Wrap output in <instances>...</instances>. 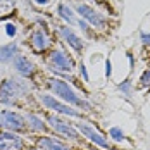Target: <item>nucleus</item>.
I'll return each mask as SVG.
<instances>
[{
    "label": "nucleus",
    "instance_id": "1",
    "mask_svg": "<svg viewBox=\"0 0 150 150\" xmlns=\"http://www.w3.org/2000/svg\"><path fill=\"white\" fill-rule=\"evenodd\" d=\"M23 91H26V85H23L19 79H7L0 85V102L12 104Z\"/></svg>",
    "mask_w": 150,
    "mask_h": 150
},
{
    "label": "nucleus",
    "instance_id": "2",
    "mask_svg": "<svg viewBox=\"0 0 150 150\" xmlns=\"http://www.w3.org/2000/svg\"><path fill=\"white\" fill-rule=\"evenodd\" d=\"M50 88L54 90L55 95H59L60 98H64V100H67L69 104H74V105H85V107H88V105L85 104L83 100H79L78 97L74 95V91L71 90L69 86H67V83H64V81H60V79H50Z\"/></svg>",
    "mask_w": 150,
    "mask_h": 150
},
{
    "label": "nucleus",
    "instance_id": "3",
    "mask_svg": "<svg viewBox=\"0 0 150 150\" xmlns=\"http://www.w3.org/2000/svg\"><path fill=\"white\" fill-rule=\"evenodd\" d=\"M76 11H78V14L83 16L85 19H88L93 26H97V28H104L105 26V19L102 17L100 14H97L91 7L88 5H85V4H78L76 5Z\"/></svg>",
    "mask_w": 150,
    "mask_h": 150
},
{
    "label": "nucleus",
    "instance_id": "4",
    "mask_svg": "<svg viewBox=\"0 0 150 150\" xmlns=\"http://www.w3.org/2000/svg\"><path fill=\"white\" fill-rule=\"evenodd\" d=\"M48 122H50V126H52L57 133H60V135L67 136V138H78L76 129L69 124V122H64L62 119L55 117V116H50V117H48Z\"/></svg>",
    "mask_w": 150,
    "mask_h": 150
},
{
    "label": "nucleus",
    "instance_id": "5",
    "mask_svg": "<svg viewBox=\"0 0 150 150\" xmlns=\"http://www.w3.org/2000/svg\"><path fill=\"white\" fill-rule=\"evenodd\" d=\"M0 150H23V142L12 133H0Z\"/></svg>",
    "mask_w": 150,
    "mask_h": 150
},
{
    "label": "nucleus",
    "instance_id": "6",
    "mask_svg": "<svg viewBox=\"0 0 150 150\" xmlns=\"http://www.w3.org/2000/svg\"><path fill=\"white\" fill-rule=\"evenodd\" d=\"M42 102H43L47 107H50V109L57 110V112H60V114H66V116H79L74 109H69L67 105L60 104L59 100H55V98H54V97H50V95H42Z\"/></svg>",
    "mask_w": 150,
    "mask_h": 150
},
{
    "label": "nucleus",
    "instance_id": "7",
    "mask_svg": "<svg viewBox=\"0 0 150 150\" xmlns=\"http://www.w3.org/2000/svg\"><path fill=\"white\" fill-rule=\"evenodd\" d=\"M50 62H52V66H54L55 69H59V71H71V69H73V60L69 59L66 54L59 52V50L52 52Z\"/></svg>",
    "mask_w": 150,
    "mask_h": 150
},
{
    "label": "nucleus",
    "instance_id": "8",
    "mask_svg": "<svg viewBox=\"0 0 150 150\" xmlns=\"http://www.w3.org/2000/svg\"><path fill=\"white\" fill-rule=\"evenodd\" d=\"M4 126L7 129H11V131H21L24 128V119L16 112L5 110L4 112Z\"/></svg>",
    "mask_w": 150,
    "mask_h": 150
},
{
    "label": "nucleus",
    "instance_id": "9",
    "mask_svg": "<svg viewBox=\"0 0 150 150\" xmlns=\"http://www.w3.org/2000/svg\"><path fill=\"white\" fill-rule=\"evenodd\" d=\"M78 128H79V131H81L85 136H88L93 143H97V145H100V147H104V149H109V143H107V140H105V138L100 135L98 131H95L93 128L86 126V124H81V122H79V126H78Z\"/></svg>",
    "mask_w": 150,
    "mask_h": 150
},
{
    "label": "nucleus",
    "instance_id": "10",
    "mask_svg": "<svg viewBox=\"0 0 150 150\" xmlns=\"http://www.w3.org/2000/svg\"><path fill=\"white\" fill-rule=\"evenodd\" d=\"M48 38L45 36V33L43 31H35L33 33V36H31V45L33 48L36 50V52H43L47 47H48Z\"/></svg>",
    "mask_w": 150,
    "mask_h": 150
},
{
    "label": "nucleus",
    "instance_id": "11",
    "mask_svg": "<svg viewBox=\"0 0 150 150\" xmlns=\"http://www.w3.org/2000/svg\"><path fill=\"white\" fill-rule=\"evenodd\" d=\"M14 67L21 73L23 76H31L33 74V71H35V67H33V64H31L30 60L26 59V57H16L14 59Z\"/></svg>",
    "mask_w": 150,
    "mask_h": 150
},
{
    "label": "nucleus",
    "instance_id": "12",
    "mask_svg": "<svg viewBox=\"0 0 150 150\" xmlns=\"http://www.w3.org/2000/svg\"><path fill=\"white\" fill-rule=\"evenodd\" d=\"M60 33H62V36H64V38L67 40V43L73 47L74 50H81V48H83V42H81V40H79V38L76 36L74 33L69 30V28L62 26V28H60Z\"/></svg>",
    "mask_w": 150,
    "mask_h": 150
},
{
    "label": "nucleus",
    "instance_id": "13",
    "mask_svg": "<svg viewBox=\"0 0 150 150\" xmlns=\"http://www.w3.org/2000/svg\"><path fill=\"white\" fill-rule=\"evenodd\" d=\"M40 147H43L45 150H71L69 147L62 145L57 140H52V138H42L40 140Z\"/></svg>",
    "mask_w": 150,
    "mask_h": 150
},
{
    "label": "nucleus",
    "instance_id": "14",
    "mask_svg": "<svg viewBox=\"0 0 150 150\" xmlns=\"http://www.w3.org/2000/svg\"><path fill=\"white\" fill-rule=\"evenodd\" d=\"M16 52H17L16 43L0 47V62H9V60H12V57L16 55Z\"/></svg>",
    "mask_w": 150,
    "mask_h": 150
},
{
    "label": "nucleus",
    "instance_id": "15",
    "mask_svg": "<svg viewBox=\"0 0 150 150\" xmlns=\"http://www.w3.org/2000/svg\"><path fill=\"white\" fill-rule=\"evenodd\" d=\"M16 2L14 0H0V19H5L14 12Z\"/></svg>",
    "mask_w": 150,
    "mask_h": 150
},
{
    "label": "nucleus",
    "instance_id": "16",
    "mask_svg": "<svg viewBox=\"0 0 150 150\" xmlns=\"http://www.w3.org/2000/svg\"><path fill=\"white\" fill-rule=\"evenodd\" d=\"M59 14H60V17H64L69 24H79V21L74 17V14L71 12V9H69L66 4H60L59 5Z\"/></svg>",
    "mask_w": 150,
    "mask_h": 150
},
{
    "label": "nucleus",
    "instance_id": "17",
    "mask_svg": "<svg viewBox=\"0 0 150 150\" xmlns=\"http://www.w3.org/2000/svg\"><path fill=\"white\" fill-rule=\"evenodd\" d=\"M26 119L30 121V124H31L33 129H36V131H45V124L42 122L40 117H36V116H33V114H28Z\"/></svg>",
    "mask_w": 150,
    "mask_h": 150
},
{
    "label": "nucleus",
    "instance_id": "18",
    "mask_svg": "<svg viewBox=\"0 0 150 150\" xmlns=\"http://www.w3.org/2000/svg\"><path fill=\"white\" fill-rule=\"evenodd\" d=\"M110 136H112L116 142H121V140L124 138V135H122V131H121L119 128H112V129H110Z\"/></svg>",
    "mask_w": 150,
    "mask_h": 150
},
{
    "label": "nucleus",
    "instance_id": "19",
    "mask_svg": "<svg viewBox=\"0 0 150 150\" xmlns=\"http://www.w3.org/2000/svg\"><path fill=\"white\" fill-rule=\"evenodd\" d=\"M142 85H145V86L150 85V71H145L143 73V76H142Z\"/></svg>",
    "mask_w": 150,
    "mask_h": 150
},
{
    "label": "nucleus",
    "instance_id": "20",
    "mask_svg": "<svg viewBox=\"0 0 150 150\" xmlns=\"http://www.w3.org/2000/svg\"><path fill=\"white\" fill-rule=\"evenodd\" d=\"M5 31H7V35H9V36H14V35H16L14 24H5Z\"/></svg>",
    "mask_w": 150,
    "mask_h": 150
},
{
    "label": "nucleus",
    "instance_id": "21",
    "mask_svg": "<svg viewBox=\"0 0 150 150\" xmlns=\"http://www.w3.org/2000/svg\"><path fill=\"white\" fill-rule=\"evenodd\" d=\"M119 88H121L122 91H124L126 95H128V93H129V81H124L122 85H119Z\"/></svg>",
    "mask_w": 150,
    "mask_h": 150
},
{
    "label": "nucleus",
    "instance_id": "22",
    "mask_svg": "<svg viewBox=\"0 0 150 150\" xmlns=\"http://www.w3.org/2000/svg\"><path fill=\"white\" fill-rule=\"evenodd\" d=\"M142 40H143V43H145V45H149V43H150V35L142 33Z\"/></svg>",
    "mask_w": 150,
    "mask_h": 150
},
{
    "label": "nucleus",
    "instance_id": "23",
    "mask_svg": "<svg viewBox=\"0 0 150 150\" xmlns=\"http://www.w3.org/2000/svg\"><path fill=\"white\" fill-rule=\"evenodd\" d=\"M110 73H112V69H110V62L107 60V64H105V74L110 76Z\"/></svg>",
    "mask_w": 150,
    "mask_h": 150
},
{
    "label": "nucleus",
    "instance_id": "24",
    "mask_svg": "<svg viewBox=\"0 0 150 150\" xmlns=\"http://www.w3.org/2000/svg\"><path fill=\"white\" fill-rule=\"evenodd\" d=\"M81 74H83V78H85V81H88V74H86V69H85L83 64H81Z\"/></svg>",
    "mask_w": 150,
    "mask_h": 150
},
{
    "label": "nucleus",
    "instance_id": "25",
    "mask_svg": "<svg viewBox=\"0 0 150 150\" xmlns=\"http://www.w3.org/2000/svg\"><path fill=\"white\" fill-rule=\"evenodd\" d=\"M0 126H4V112H0Z\"/></svg>",
    "mask_w": 150,
    "mask_h": 150
},
{
    "label": "nucleus",
    "instance_id": "26",
    "mask_svg": "<svg viewBox=\"0 0 150 150\" xmlns=\"http://www.w3.org/2000/svg\"><path fill=\"white\" fill-rule=\"evenodd\" d=\"M36 2H38V4H47L48 0H36Z\"/></svg>",
    "mask_w": 150,
    "mask_h": 150
}]
</instances>
